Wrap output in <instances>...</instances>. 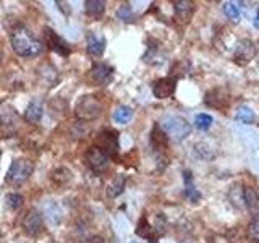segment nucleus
<instances>
[{
  "instance_id": "obj_33",
  "label": "nucleus",
  "mask_w": 259,
  "mask_h": 243,
  "mask_svg": "<svg viewBox=\"0 0 259 243\" xmlns=\"http://www.w3.org/2000/svg\"><path fill=\"white\" fill-rule=\"evenodd\" d=\"M0 156H2V151H0Z\"/></svg>"
},
{
  "instance_id": "obj_35",
  "label": "nucleus",
  "mask_w": 259,
  "mask_h": 243,
  "mask_svg": "<svg viewBox=\"0 0 259 243\" xmlns=\"http://www.w3.org/2000/svg\"><path fill=\"white\" fill-rule=\"evenodd\" d=\"M132 243H136V241H132Z\"/></svg>"
},
{
  "instance_id": "obj_19",
  "label": "nucleus",
  "mask_w": 259,
  "mask_h": 243,
  "mask_svg": "<svg viewBox=\"0 0 259 243\" xmlns=\"http://www.w3.org/2000/svg\"><path fill=\"white\" fill-rule=\"evenodd\" d=\"M125 182H126V178L125 175H117L113 180L107 185V194L110 198H117L118 194L123 193V188H125Z\"/></svg>"
},
{
  "instance_id": "obj_9",
  "label": "nucleus",
  "mask_w": 259,
  "mask_h": 243,
  "mask_svg": "<svg viewBox=\"0 0 259 243\" xmlns=\"http://www.w3.org/2000/svg\"><path fill=\"white\" fill-rule=\"evenodd\" d=\"M175 89H177V78L167 76V78H160L154 83L152 93L157 99H167V97H172L175 94Z\"/></svg>"
},
{
  "instance_id": "obj_24",
  "label": "nucleus",
  "mask_w": 259,
  "mask_h": 243,
  "mask_svg": "<svg viewBox=\"0 0 259 243\" xmlns=\"http://www.w3.org/2000/svg\"><path fill=\"white\" fill-rule=\"evenodd\" d=\"M212 117L209 115V113H198L196 117H194V127H196L198 130H209L210 125H212Z\"/></svg>"
},
{
  "instance_id": "obj_22",
  "label": "nucleus",
  "mask_w": 259,
  "mask_h": 243,
  "mask_svg": "<svg viewBox=\"0 0 259 243\" xmlns=\"http://www.w3.org/2000/svg\"><path fill=\"white\" fill-rule=\"evenodd\" d=\"M151 143H152V146L156 149H164V148H167V136L160 130L159 125H156V127H154V130H152V133H151Z\"/></svg>"
},
{
  "instance_id": "obj_30",
  "label": "nucleus",
  "mask_w": 259,
  "mask_h": 243,
  "mask_svg": "<svg viewBox=\"0 0 259 243\" xmlns=\"http://www.w3.org/2000/svg\"><path fill=\"white\" fill-rule=\"evenodd\" d=\"M254 28H257V29H259V10H257L256 18H254Z\"/></svg>"
},
{
  "instance_id": "obj_28",
  "label": "nucleus",
  "mask_w": 259,
  "mask_h": 243,
  "mask_svg": "<svg viewBox=\"0 0 259 243\" xmlns=\"http://www.w3.org/2000/svg\"><path fill=\"white\" fill-rule=\"evenodd\" d=\"M152 227L151 224L148 222V219L146 217H141L140 224H138V229H136V233L141 235V237H146V238H151V233H152Z\"/></svg>"
},
{
  "instance_id": "obj_6",
  "label": "nucleus",
  "mask_w": 259,
  "mask_h": 243,
  "mask_svg": "<svg viewBox=\"0 0 259 243\" xmlns=\"http://www.w3.org/2000/svg\"><path fill=\"white\" fill-rule=\"evenodd\" d=\"M84 160L88 167L94 170V172H104V170L109 167V156L102 149L97 148V146H91V148L86 151Z\"/></svg>"
},
{
  "instance_id": "obj_12",
  "label": "nucleus",
  "mask_w": 259,
  "mask_h": 243,
  "mask_svg": "<svg viewBox=\"0 0 259 243\" xmlns=\"http://www.w3.org/2000/svg\"><path fill=\"white\" fill-rule=\"evenodd\" d=\"M253 57H254V44L248 39L240 40L237 44V49H235V60H237V63L246 65L248 62H251Z\"/></svg>"
},
{
  "instance_id": "obj_16",
  "label": "nucleus",
  "mask_w": 259,
  "mask_h": 243,
  "mask_svg": "<svg viewBox=\"0 0 259 243\" xmlns=\"http://www.w3.org/2000/svg\"><path fill=\"white\" fill-rule=\"evenodd\" d=\"M235 120L243 125H253L256 122V113L249 105H240L238 110L235 112Z\"/></svg>"
},
{
  "instance_id": "obj_31",
  "label": "nucleus",
  "mask_w": 259,
  "mask_h": 243,
  "mask_svg": "<svg viewBox=\"0 0 259 243\" xmlns=\"http://www.w3.org/2000/svg\"><path fill=\"white\" fill-rule=\"evenodd\" d=\"M91 243H104V240L101 237H94V238H91Z\"/></svg>"
},
{
  "instance_id": "obj_2",
  "label": "nucleus",
  "mask_w": 259,
  "mask_h": 243,
  "mask_svg": "<svg viewBox=\"0 0 259 243\" xmlns=\"http://www.w3.org/2000/svg\"><path fill=\"white\" fill-rule=\"evenodd\" d=\"M160 130L165 133L167 138L177 143L183 141L191 133V125L180 115H165L160 120Z\"/></svg>"
},
{
  "instance_id": "obj_5",
  "label": "nucleus",
  "mask_w": 259,
  "mask_h": 243,
  "mask_svg": "<svg viewBox=\"0 0 259 243\" xmlns=\"http://www.w3.org/2000/svg\"><path fill=\"white\" fill-rule=\"evenodd\" d=\"M97 148L102 149L109 157H117L118 154V135L113 130H102L97 135Z\"/></svg>"
},
{
  "instance_id": "obj_27",
  "label": "nucleus",
  "mask_w": 259,
  "mask_h": 243,
  "mask_svg": "<svg viewBox=\"0 0 259 243\" xmlns=\"http://www.w3.org/2000/svg\"><path fill=\"white\" fill-rule=\"evenodd\" d=\"M246 233H248V238L249 240L259 241V217H254L253 221L248 224Z\"/></svg>"
},
{
  "instance_id": "obj_10",
  "label": "nucleus",
  "mask_w": 259,
  "mask_h": 243,
  "mask_svg": "<svg viewBox=\"0 0 259 243\" xmlns=\"http://www.w3.org/2000/svg\"><path fill=\"white\" fill-rule=\"evenodd\" d=\"M20 115L16 109L10 102H2L0 104V125L5 128H15L18 125Z\"/></svg>"
},
{
  "instance_id": "obj_25",
  "label": "nucleus",
  "mask_w": 259,
  "mask_h": 243,
  "mask_svg": "<svg viewBox=\"0 0 259 243\" xmlns=\"http://www.w3.org/2000/svg\"><path fill=\"white\" fill-rule=\"evenodd\" d=\"M191 174H188L186 172L185 174V182H186V196L190 198V201H193V202H196L199 198H201V194H199V191L198 190H194V186H193V183H191V177H190Z\"/></svg>"
},
{
  "instance_id": "obj_15",
  "label": "nucleus",
  "mask_w": 259,
  "mask_h": 243,
  "mask_svg": "<svg viewBox=\"0 0 259 243\" xmlns=\"http://www.w3.org/2000/svg\"><path fill=\"white\" fill-rule=\"evenodd\" d=\"M44 115V107L40 104L39 99H32L28 105L26 112H24V118H26L29 124H39L40 118Z\"/></svg>"
},
{
  "instance_id": "obj_23",
  "label": "nucleus",
  "mask_w": 259,
  "mask_h": 243,
  "mask_svg": "<svg viewBox=\"0 0 259 243\" xmlns=\"http://www.w3.org/2000/svg\"><path fill=\"white\" fill-rule=\"evenodd\" d=\"M224 13H225V16L229 20L238 21V18H240V7H238V4L237 2H225L224 4Z\"/></svg>"
},
{
  "instance_id": "obj_1",
  "label": "nucleus",
  "mask_w": 259,
  "mask_h": 243,
  "mask_svg": "<svg viewBox=\"0 0 259 243\" xmlns=\"http://www.w3.org/2000/svg\"><path fill=\"white\" fill-rule=\"evenodd\" d=\"M12 47L21 57H36L42 52V43L26 26H18L12 32Z\"/></svg>"
},
{
  "instance_id": "obj_32",
  "label": "nucleus",
  "mask_w": 259,
  "mask_h": 243,
  "mask_svg": "<svg viewBox=\"0 0 259 243\" xmlns=\"http://www.w3.org/2000/svg\"><path fill=\"white\" fill-rule=\"evenodd\" d=\"M2 59H4V54H2V51H0V62H2Z\"/></svg>"
},
{
  "instance_id": "obj_11",
  "label": "nucleus",
  "mask_w": 259,
  "mask_h": 243,
  "mask_svg": "<svg viewBox=\"0 0 259 243\" xmlns=\"http://www.w3.org/2000/svg\"><path fill=\"white\" fill-rule=\"evenodd\" d=\"M105 37L96 32H88L86 37V51L91 57H101L105 51Z\"/></svg>"
},
{
  "instance_id": "obj_4",
  "label": "nucleus",
  "mask_w": 259,
  "mask_h": 243,
  "mask_svg": "<svg viewBox=\"0 0 259 243\" xmlns=\"http://www.w3.org/2000/svg\"><path fill=\"white\" fill-rule=\"evenodd\" d=\"M102 113V102L96 96H83L75 107V115L81 122H93Z\"/></svg>"
},
{
  "instance_id": "obj_20",
  "label": "nucleus",
  "mask_w": 259,
  "mask_h": 243,
  "mask_svg": "<svg viewBox=\"0 0 259 243\" xmlns=\"http://www.w3.org/2000/svg\"><path fill=\"white\" fill-rule=\"evenodd\" d=\"M70 180H71V170L67 169V167L55 169L54 172H52V182L57 186H65Z\"/></svg>"
},
{
  "instance_id": "obj_7",
  "label": "nucleus",
  "mask_w": 259,
  "mask_h": 243,
  "mask_svg": "<svg viewBox=\"0 0 259 243\" xmlns=\"http://www.w3.org/2000/svg\"><path fill=\"white\" fill-rule=\"evenodd\" d=\"M21 227H23V230L26 232L28 235H31V237H37L39 233L44 232L42 216H40L36 209H29L28 213L23 216Z\"/></svg>"
},
{
  "instance_id": "obj_14",
  "label": "nucleus",
  "mask_w": 259,
  "mask_h": 243,
  "mask_svg": "<svg viewBox=\"0 0 259 243\" xmlns=\"http://www.w3.org/2000/svg\"><path fill=\"white\" fill-rule=\"evenodd\" d=\"M243 202H245L246 209L249 211L254 217H259V193L253 188H243Z\"/></svg>"
},
{
  "instance_id": "obj_34",
  "label": "nucleus",
  "mask_w": 259,
  "mask_h": 243,
  "mask_svg": "<svg viewBox=\"0 0 259 243\" xmlns=\"http://www.w3.org/2000/svg\"><path fill=\"white\" fill-rule=\"evenodd\" d=\"M182 243H186V241H182Z\"/></svg>"
},
{
  "instance_id": "obj_3",
  "label": "nucleus",
  "mask_w": 259,
  "mask_h": 243,
  "mask_svg": "<svg viewBox=\"0 0 259 243\" xmlns=\"http://www.w3.org/2000/svg\"><path fill=\"white\" fill-rule=\"evenodd\" d=\"M32 172H34V162L31 159L26 157L15 159L7 172L5 182L10 185H21L32 175Z\"/></svg>"
},
{
  "instance_id": "obj_29",
  "label": "nucleus",
  "mask_w": 259,
  "mask_h": 243,
  "mask_svg": "<svg viewBox=\"0 0 259 243\" xmlns=\"http://www.w3.org/2000/svg\"><path fill=\"white\" fill-rule=\"evenodd\" d=\"M117 16L121 21H132L135 18L133 10H132V7H130V5H121L117 10Z\"/></svg>"
},
{
  "instance_id": "obj_8",
  "label": "nucleus",
  "mask_w": 259,
  "mask_h": 243,
  "mask_svg": "<svg viewBox=\"0 0 259 243\" xmlns=\"http://www.w3.org/2000/svg\"><path fill=\"white\" fill-rule=\"evenodd\" d=\"M44 37H46V44L49 46V49H52L54 52H57L62 57H68L71 54V49H70V44L67 43L65 39H62L54 29L51 28H46L44 29Z\"/></svg>"
},
{
  "instance_id": "obj_13",
  "label": "nucleus",
  "mask_w": 259,
  "mask_h": 243,
  "mask_svg": "<svg viewBox=\"0 0 259 243\" xmlns=\"http://www.w3.org/2000/svg\"><path fill=\"white\" fill-rule=\"evenodd\" d=\"M112 73H113V68L109 67L107 63H96L93 65L91 71H89V78H91L94 85H104L105 81H109Z\"/></svg>"
},
{
  "instance_id": "obj_21",
  "label": "nucleus",
  "mask_w": 259,
  "mask_h": 243,
  "mask_svg": "<svg viewBox=\"0 0 259 243\" xmlns=\"http://www.w3.org/2000/svg\"><path fill=\"white\" fill-rule=\"evenodd\" d=\"M132 117H133V110L132 107H128V105H120V107H117L115 112H113V120L120 125L128 124V122L132 120Z\"/></svg>"
},
{
  "instance_id": "obj_26",
  "label": "nucleus",
  "mask_w": 259,
  "mask_h": 243,
  "mask_svg": "<svg viewBox=\"0 0 259 243\" xmlns=\"http://www.w3.org/2000/svg\"><path fill=\"white\" fill-rule=\"evenodd\" d=\"M5 201H7V206L10 208V209H13V211H16V209H20L21 206H23V196L20 193H8L7 194V198H5Z\"/></svg>"
},
{
  "instance_id": "obj_17",
  "label": "nucleus",
  "mask_w": 259,
  "mask_h": 243,
  "mask_svg": "<svg viewBox=\"0 0 259 243\" xmlns=\"http://www.w3.org/2000/svg\"><path fill=\"white\" fill-rule=\"evenodd\" d=\"M194 12V4L188 2V0H180V2H175V13L178 16V20L182 21H188L191 18V15Z\"/></svg>"
},
{
  "instance_id": "obj_18",
  "label": "nucleus",
  "mask_w": 259,
  "mask_h": 243,
  "mask_svg": "<svg viewBox=\"0 0 259 243\" xmlns=\"http://www.w3.org/2000/svg\"><path fill=\"white\" fill-rule=\"evenodd\" d=\"M84 5H86V15L91 16V18H94V20L101 18L105 12L104 0H88Z\"/></svg>"
}]
</instances>
